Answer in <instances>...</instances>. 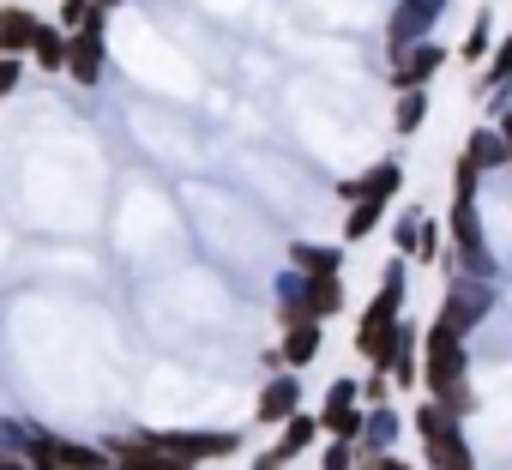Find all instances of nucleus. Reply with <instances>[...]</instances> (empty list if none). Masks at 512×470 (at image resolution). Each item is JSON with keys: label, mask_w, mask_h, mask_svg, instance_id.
<instances>
[{"label": "nucleus", "mask_w": 512, "mask_h": 470, "mask_svg": "<svg viewBox=\"0 0 512 470\" xmlns=\"http://www.w3.org/2000/svg\"><path fill=\"white\" fill-rule=\"evenodd\" d=\"M446 248L458 272L470 278H500V254L488 248V223H482V175L458 157L452 169V211H446Z\"/></svg>", "instance_id": "nucleus-1"}, {"label": "nucleus", "mask_w": 512, "mask_h": 470, "mask_svg": "<svg viewBox=\"0 0 512 470\" xmlns=\"http://www.w3.org/2000/svg\"><path fill=\"white\" fill-rule=\"evenodd\" d=\"M422 392H428L434 404L458 410V416H470V410H476V392H470V362H464V338H458L440 314L422 326Z\"/></svg>", "instance_id": "nucleus-2"}, {"label": "nucleus", "mask_w": 512, "mask_h": 470, "mask_svg": "<svg viewBox=\"0 0 512 470\" xmlns=\"http://www.w3.org/2000/svg\"><path fill=\"white\" fill-rule=\"evenodd\" d=\"M404 296H410V260L398 254V260L386 266L374 302H368L362 320H356V356H362L368 368H386V344H392V332H398V320H404Z\"/></svg>", "instance_id": "nucleus-3"}, {"label": "nucleus", "mask_w": 512, "mask_h": 470, "mask_svg": "<svg viewBox=\"0 0 512 470\" xmlns=\"http://www.w3.org/2000/svg\"><path fill=\"white\" fill-rule=\"evenodd\" d=\"M410 428L422 440V464L428 470H476V452L464 440V416L458 410H446V404H434L422 392V404L410 410Z\"/></svg>", "instance_id": "nucleus-4"}, {"label": "nucleus", "mask_w": 512, "mask_h": 470, "mask_svg": "<svg viewBox=\"0 0 512 470\" xmlns=\"http://www.w3.org/2000/svg\"><path fill=\"white\" fill-rule=\"evenodd\" d=\"M494 302H500V296H494V278L452 272V278H446V290H440V308H434V314H440V320H446L458 338H470V332H476V326L494 314Z\"/></svg>", "instance_id": "nucleus-5"}, {"label": "nucleus", "mask_w": 512, "mask_h": 470, "mask_svg": "<svg viewBox=\"0 0 512 470\" xmlns=\"http://www.w3.org/2000/svg\"><path fill=\"white\" fill-rule=\"evenodd\" d=\"M151 446L187 458V464H217V458H235L241 452V434L235 428H139Z\"/></svg>", "instance_id": "nucleus-6"}, {"label": "nucleus", "mask_w": 512, "mask_h": 470, "mask_svg": "<svg viewBox=\"0 0 512 470\" xmlns=\"http://www.w3.org/2000/svg\"><path fill=\"white\" fill-rule=\"evenodd\" d=\"M97 446H103V458H109L115 470H193L187 458H175V452L151 446L139 428H127V434H103Z\"/></svg>", "instance_id": "nucleus-7"}, {"label": "nucleus", "mask_w": 512, "mask_h": 470, "mask_svg": "<svg viewBox=\"0 0 512 470\" xmlns=\"http://www.w3.org/2000/svg\"><path fill=\"white\" fill-rule=\"evenodd\" d=\"M314 440H320V416L296 410V416H284V422H278V440H272L260 458H253V464H241V470H290Z\"/></svg>", "instance_id": "nucleus-8"}, {"label": "nucleus", "mask_w": 512, "mask_h": 470, "mask_svg": "<svg viewBox=\"0 0 512 470\" xmlns=\"http://www.w3.org/2000/svg\"><path fill=\"white\" fill-rule=\"evenodd\" d=\"M314 416H320V440H356L362 434V392H356V380H332Z\"/></svg>", "instance_id": "nucleus-9"}, {"label": "nucleus", "mask_w": 512, "mask_h": 470, "mask_svg": "<svg viewBox=\"0 0 512 470\" xmlns=\"http://www.w3.org/2000/svg\"><path fill=\"white\" fill-rule=\"evenodd\" d=\"M446 13V0H398L392 19H386V55H404L410 43H422Z\"/></svg>", "instance_id": "nucleus-10"}, {"label": "nucleus", "mask_w": 512, "mask_h": 470, "mask_svg": "<svg viewBox=\"0 0 512 470\" xmlns=\"http://www.w3.org/2000/svg\"><path fill=\"white\" fill-rule=\"evenodd\" d=\"M103 67H109V31H91V25H79V31H67V79L73 85H103Z\"/></svg>", "instance_id": "nucleus-11"}, {"label": "nucleus", "mask_w": 512, "mask_h": 470, "mask_svg": "<svg viewBox=\"0 0 512 470\" xmlns=\"http://www.w3.org/2000/svg\"><path fill=\"white\" fill-rule=\"evenodd\" d=\"M440 67H446V49L434 37H422L404 55H392V91H428V79H440Z\"/></svg>", "instance_id": "nucleus-12"}, {"label": "nucleus", "mask_w": 512, "mask_h": 470, "mask_svg": "<svg viewBox=\"0 0 512 470\" xmlns=\"http://www.w3.org/2000/svg\"><path fill=\"white\" fill-rule=\"evenodd\" d=\"M296 410H302V374H296V368H272V380L260 386V398H253V422L278 428V422L296 416Z\"/></svg>", "instance_id": "nucleus-13"}, {"label": "nucleus", "mask_w": 512, "mask_h": 470, "mask_svg": "<svg viewBox=\"0 0 512 470\" xmlns=\"http://www.w3.org/2000/svg\"><path fill=\"white\" fill-rule=\"evenodd\" d=\"M398 187H404V163L398 157H380V163H368L362 175H344L338 181V199L350 205V199H398Z\"/></svg>", "instance_id": "nucleus-14"}, {"label": "nucleus", "mask_w": 512, "mask_h": 470, "mask_svg": "<svg viewBox=\"0 0 512 470\" xmlns=\"http://www.w3.org/2000/svg\"><path fill=\"white\" fill-rule=\"evenodd\" d=\"M386 374H392V386H404V392L422 386V332H416L410 320H398V332H392V344H386Z\"/></svg>", "instance_id": "nucleus-15"}, {"label": "nucleus", "mask_w": 512, "mask_h": 470, "mask_svg": "<svg viewBox=\"0 0 512 470\" xmlns=\"http://www.w3.org/2000/svg\"><path fill=\"white\" fill-rule=\"evenodd\" d=\"M398 434H404V416L392 404H362V434H356V464L374 458V452H398Z\"/></svg>", "instance_id": "nucleus-16"}, {"label": "nucleus", "mask_w": 512, "mask_h": 470, "mask_svg": "<svg viewBox=\"0 0 512 470\" xmlns=\"http://www.w3.org/2000/svg\"><path fill=\"white\" fill-rule=\"evenodd\" d=\"M320 338H326V320H308V314H290L284 320V338H278V356H284V368H308L314 356H320Z\"/></svg>", "instance_id": "nucleus-17"}, {"label": "nucleus", "mask_w": 512, "mask_h": 470, "mask_svg": "<svg viewBox=\"0 0 512 470\" xmlns=\"http://www.w3.org/2000/svg\"><path fill=\"white\" fill-rule=\"evenodd\" d=\"M296 308H302L308 320H332V314H344V272H314V278H302Z\"/></svg>", "instance_id": "nucleus-18"}, {"label": "nucleus", "mask_w": 512, "mask_h": 470, "mask_svg": "<svg viewBox=\"0 0 512 470\" xmlns=\"http://www.w3.org/2000/svg\"><path fill=\"white\" fill-rule=\"evenodd\" d=\"M458 157H464V163H470L482 181H488V175H500V169H512V157H506V139L494 133V121H488V127H470V139H464V151H458Z\"/></svg>", "instance_id": "nucleus-19"}, {"label": "nucleus", "mask_w": 512, "mask_h": 470, "mask_svg": "<svg viewBox=\"0 0 512 470\" xmlns=\"http://www.w3.org/2000/svg\"><path fill=\"white\" fill-rule=\"evenodd\" d=\"M37 25H43V13H31L25 0H0V55H25Z\"/></svg>", "instance_id": "nucleus-20"}, {"label": "nucleus", "mask_w": 512, "mask_h": 470, "mask_svg": "<svg viewBox=\"0 0 512 470\" xmlns=\"http://www.w3.org/2000/svg\"><path fill=\"white\" fill-rule=\"evenodd\" d=\"M25 67H37V73H49V79H55V73L67 67V31L43 19V25H37V37H31V49H25Z\"/></svg>", "instance_id": "nucleus-21"}, {"label": "nucleus", "mask_w": 512, "mask_h": 470, "mask_svg": "<svg viewBox=\"0 0 512 470\" xmlns=\"http://www.w3.org/2000/svg\"><path fill=\"white\" fill-rule=\"evenodd\" d=\"M386 211H392V199H350V205H344V248L368 242V235L386 223Z\"/></svg>", "instance_id": "nucleus-22"}, {"label": "nucleus", "mask_w": 512, "mask_h": 470, "mask_svg": "<svg viewBox=\"0 0 512 470\" xmlns=\"http://www.w3.org/2000/svg\"><path fill=\"white\" fill-rule=\"evenodd\" d=\"M290 266H296L302 278H314V272H344V248H332V242H290Z\"/></svg>", "instance_id": "nucleus-23"}, {"label": "nucleus", "mask_w": 512, "mask_h": 470, "mask_svg": "<svg viewBox=\"0 0 512 470\" xmlns=\"http://www.w3.org/2000/svg\"><path fill=\"white\" fill-rule=\"evenodd\" d=\"M428 121V91H392V133L416 139Z\"/></svg>", "instance_id": "nucleus-24"}, {"label": "nucleus", "mask_w": 512, "mask_h": 470, "mask_svg": "<svg viewBox=\"0 0 512 470\" xmlns=\"http://www.w3.org/2000/svg\"><path fill=\"white\" fill-rule=\"evenodd\" d=\"M494 85H512V31L488 49V67H482V79L470 85V97H482V91H494Z\"/></svg>", "instance_id": "nucleus-25"}, {"label": "nucleus", "mask_w": 512, "mask_h": 470, "mask_svg": "<svg viewBox=\"0 0 512 470\" xmlns=\"http://www.w3.org/2000/svg\"><path fill=\"white\" fill-rule=\"evenodd\" d=\"M440 248H446V229H440L434 211H422V217H416V254H410V266H434Z\"/></svg>", "instance_id": "nucleus-26"}, {"label": "nucleus", "mask_w": 512, "mask_h": 470, "mask_svg": "<svg viewBox=\"0 0 512 470\" xmlns=\"http://www.w3.org/2000/svg\"><path fill=\"white\" fill-rule=\"evenodd\" d=\"M488 49H494V13L482 7V13H476V25H470V37L458 43V61H470V67H482V61H488Z\"/></svg>", "instance_id": "nucleus-27"}, {"label": "nucleus", "mask_w": 512, "mask_h": 470, "mask_svg": "<svg viewBox=\"0 0 512 470\" xmlns=\"http://www.w3.org/2000/svg\"><path fill=\"white\" fill-rule=\"evenodd\" d=\"M362 404H392V374L386 368H368V380H356Z\"/></svg>", "instance_id": "nucleus-28"}, {"label": "nucleus", "mask_w": 512, "mask_h": 470, "mask_svg": "<svg viewBox=\"0 0 512 470\" xmlns=\"http://www.w3.org/2000/svg\"><path fill=\"white\" fill-rule=\"evenodd\" d=\"M416 217H422V205H410V211H404V217H398V223H392V248H398V254H404V260H410V254H416Z\"/></svg>", "instance_id": "nucleus-29"}, {"label": "nucleus", "mask_w": 512, "mask_h": 470, "mask_svg": "<svg viewBox=\"0 0 512 470\" xmlns=\"http://www.w3.org/2000/svg\"><path fill=\"white\" fill-rule=\"evenodd\" d=\"M91 13H97V0H61V7H55V25H61V31H79Z\"/></svg>", "instance_id": "nucleus-30"}, {"label": "nucleus", "mask_w": 512, "mask_h": 470, "mask_svg": "<svg viewBox=\"0 0 512 470\" xmlns=\"http://www.w3.org/2000/svg\"><path fill=\"white\" fill-rule=\"evenodd\" d=\"M320 470H356V440H326Z\"/></svg>", "instance_id": "nucleus-31"}, {"label": "nucleus", "mask_w": 512, "mask_h": 470, "mask_svg": "<svg viewBox=\"0 0 512 470\" xmlns=\"http://www.w3.org/2000/svg\"><path fill=\"white\" fill-rule=\"evenodd\" d=\"M25 85V55H0V97H13Z\"/></svg>", "instance_id": "nucleus-32"}, {"label": "nucleus", "mask_w": 512, "mask_h": 470, "mask_svg": "<svg viewBox=\"0 0 512 470\" xmlns=\"http://www.w3.org/2000/svg\"><path fill=\"white\" fill-rule=\"evenodd\" d=\"M0 470H37V458L25 446H0Z\"/></svg>", "instance_id": "nucleus-33"}, {"label": "nucleus", "mask_w": 512, "mask_h": 470, "mask_svg": "<svg viewBox=\"0 0 512 470\" xmlns=\"http://www.w3.org/2000/svg\"><path fill=\"white\" fill-rule=\"evenodd\" d=\"M356 470H416V464H404L398 452H374V458H362Z\"/></svg>", "instance_id": "nucleus-34"}, {"label": "nucleus", "mask_w": 512, "mask_h": 470, "mask_svg": "<svg viewBox=\"0 0 512 470\" xmlns=\"http://www.w3.org/2000/svg\"><path fill=\"white\" fill-rule=\"evenodd\" d=\"M494 133H500V139H506V157H512V103H506V109H500V115H494Z\"/></svg>", "instance_id": "nucleus-35"}, {"label": "nucleus", "mask_w": 512, "mask_h": 470, "mask_svg": "<svg viewBox=\"0 0 512 470\" xmlns=\"http://www.w3.org/2000/svg\"><path fill=\"white\" fill-rule=\"evenodd\" d=\"M79 470H115V464H109V458H103V464H79Z\"/></svg>", "instance_id": "nucleus-36"}, {"label": "nucleus", "mask_w": 512, "mask_h": 470, "mask_svg": "<svg viewBox=\"0 0 512 470\" xmlns=\"http://www.w3.org/2000/svg\"><path fill=\"white\" fill-rule=\"evenodd\" d=\"M97 7H109V13H115V7H127V0H97Z\"/></svg>", "instance_id": "nucleus-37"}]
</instances>
